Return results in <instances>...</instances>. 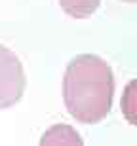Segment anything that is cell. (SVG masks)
Instances as JSON below:
<instances>
[{
    "instance_id": "1",
    "label": "cell",
    "mask_w": 137,
    "mask_h": 146,
    "mask_svg": "<svg viewBox=\"0 0 137 146\" xmlns=\"http://www.w3.org/2000/svg\"><path fill=\"white\" fill-rule=\"evenodd\" d=\"M114 76L99 55L82 53L67 65L63 78V101L80 123H97L110 112Z\"/></svg>"
},
{
    "instance_id": "2",
    "label": "cell",
    "mask_w": 137,
    "mask_h": 146,
    "mask_svg": "<svg viewBox=\"0 0 137 146\" xmlns=\"http://www.w3.org/2000/svg\"><path fill=\"white\" fill-rule=\"evenodd\" d=\"M25 72L19 57L0 44V108H10L25 91Z\"/></svg>"
},
{
    "instance_id": "3",
    "label": "cell",
    "mask_w": 137,
    "mask_h": 146,
    "mask_svg": "<svg viewBox=\"0 0 137 146\" xmlns=\"http://www.w3.org/2000/svg\"><path fill=\"white\" fill-rule=\"evenodd\" d=\"M40 146H84L74 127L67 123H55L40 139Z\"/></svg>"
},
{
    "instance_id": "4",
    "label": "cell",
    "mask_w": 137,
    "mask_h": 146,
    "mask_svg": "<svg viewBox=\"0 0 137 146\" xmlns=\"http://www.w3.org/2000/svg\"><path fill=\"white\" fill-rule=\"evenodd\" d=\"M101 0H59L61 8L71 17H88L97 10Z\"/></svg>"
},
{
    "instance_id": "5",
    "label": "cell",
    "mask_w": 137,
    "mask_h": 146,
    "mask_svg": "<svg viewBox=\"0 0 137 146\" xmlns=\"http://www.w3.org/2000/svg\"><path fill=\"white\" fill-rule=\"evenodd\" d=\"M133 87H135V82H132L130 86H128L126 89V99H124V110H126L128 118H130V121H135V118H133V110H135V103H133Z\"/></svg>"
}]
</instances>
